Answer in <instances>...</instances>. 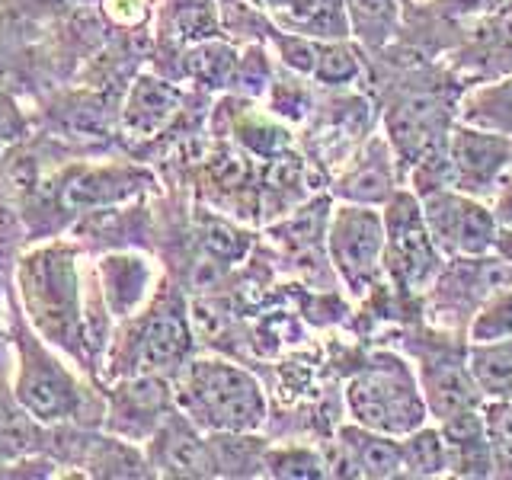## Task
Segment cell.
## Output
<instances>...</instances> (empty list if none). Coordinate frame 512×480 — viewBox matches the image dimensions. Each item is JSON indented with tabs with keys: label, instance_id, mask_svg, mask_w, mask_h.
I'll use <instances>...</instances> for the list:
<instances>
[{
	"label": "cell",
	"instance_id": "cell-1",
	"mask_svg": "<svg viewBox=\"0 0 512 480\" xmlns=\"http://www.w3.org/2000/svg\"><path fill=\"white\" fill-rule=\"evenodd\" d=\"M346 407L359 426L397 439L423 426L429 413L423 388L416 384L407 362L391 352H378L362 372L349 378Z\"/></svg>",
	"mask_w": 512,
	"mask_h": 480
},
{
	"label": "cell",
	"instance_id": "cell-2",
	"mask_svg": "<svg viewBox=\"0 0 512 480\" xmlns=\"http://www.w3.org/2000/svg\"><path fill=\"white\" fill-rule=\"evenodd\" d=\"M23 298L29 317L52 343L77 349L84 340V320L77 301V269L64 247H48L23 260L20 266Z\"/></svg>",
	"mask_w": 512,
	"mask_h": 480
},
{
	"label": "cell",
	"instance_id": "cell-3",
	"mask_svg": "<svg viewBox=\"0 0 512 480\" xmlns=\"http://www.w3.org/2000/svg\"><path fill=\"white\" fill-rule=\"evenodd\" d=\"M186 404L205 426L244 436L266 420L260 384L228 362H192L186 372Z\"/></svg>",
	"mask_w": 512,
	"mask_h": 480
},
{
	"label": "cell",
	"instance_id": "cell-4",
	"mask_svg": "<svg viewBox=\"0 0 512 480\" xmlns=\"http://www.w3.org/2000/svg\"><path fill=\"white\" fill-rule=\"evenodd\" d=\"M384 263L394 272V279L410 292H423L439 272V247L426 228L420 199L410 196V192H397V196L388 199V212H384Z\"/></svg>",
	"mask_w": 512,
	"mask_h": 480
},
{
	"label": "cell",
	"instance_id": "cell-5",
	"mask_svg": "<svg viewBox=\"0 0 512 480\" xmlns=\"http://www.w3.org/2000/svg\"><path fill=\"white\" fill-rule=\"evenodd\" d=\"M330 263L356 295L375 288L384 263V218L372 205L336 208L327 228Z\"/></svg>",
	"mask_w": 512,
	"mask_h": 480
},
{
	"label": "cell",
	"instance_id": "cell-6",
	"mask_svg": "<svg viewBox=\"0 0 512 480\" xmlns=\"http://www.w3.org/2000/svg\"><path fill=\"white\" fill-rule=\"evenodd\" d=\"M423 218L426 228L436 240V247L455 256H484L496 247L500 237V221L484 205L461 192L436 189L423 196Z\"/></svg>",
	"mask_w": 512,
	"mask_h": 480
},
{
	"label": "cell",
	"instance_id": "cell-7",
	"mask_svg": "<svg viewBox=\"0 0 512 480\" xmlns=\"http://www.w3.org/2000/svg\"><path fill=\"white\" fill-rule=\"evenodd\" d=\"M16 400L39 423L68 420L77 410V384L71 375L36 343H23L20 378H16Z\"/></svg>",
	"mask_w": 512,
	"mask_h": 480
},
{
	"label": "cell",
	"instance_id": "cell-8",
	"mask_svg": "<svg viewBox=\"0 0 512 480\" xmlns=\"http://www.w3.org/2000/svg\"><path fill=\"white\" fill-rule=\"evenodd\" d=\"M448 167H452V186L461 192L487 189L496 183L512 157L509 135H496L487 128L461 125L455 132H448L445 141Z\"/></svg>",
	"mask_w": 512,
	"mask_h": 480
},
{
	"label": "cell",
	"instance_id": "cell-9",
	"mask_svg": "<svg viewBox=\"0 0 512 480\" xmlns=\"http://www.w3.org/2000/svg\"><path fill=\"white\" fill-rule=\"evenodd\" d=\"M388 135L394 141L397 154L416 164L423 154L442 148L448 138L445 128V106L432 93H407L388 109Z\"/></svg>",
	"mask_w": 512,
	"mask_h": 480
},
{
	"label": "cell",
	"instance_id": "cell-10",
	"mask_svg": "<svg viewBox=\"0 0 512 480\" xmlns=\"http://www.w3.org/2000/svg\"><path fill=\"white\" fill-rule=\"evenodd\" d=\"M442 436L448 445V474L458 477H490L496 468L493 448L487 439L484 410H461L442 420Z\"/></svg>",
	"mask_w": 512,
	"mask_h": 480
},
{
	"label": "cell",
	"instance_id": "cell-11",
	"mask_svg": "<svg viewBox=\"0 0 512 480\" xmlns=\"http://www.w3.org/2000/svg\"><path fill=\"white\" fill-rule=\"evenodd\" d=\"M423 397L432 416L448 420L461 410L480 407V391L471 378L468 362H452V359H429L423 365Z\"/></svg>",
	"mask_w": 512,
	"mask_h": 480
},
{
	"label": "cell",
	"instance_id": "cell-12",
	"mask_svg": "<svg viewBox=\"0 0 512 480\" xmlns=\"http://www.w3.org/2000/svg\"><path fill=\"white\" fill-rule=\"evenodd\" d=\"M176 109H180V90L164 84V80L141 77L128 93L125 128L135 138H151L176 116Z\"/></svg>",
	"mask_w": 512,
	"mask_h": 480
},
{
	"label": "cell",
	"instance_id": "cell-13",
	"mask_svg": "<svg viewBox=\"0 0 512 480\" xmlns=\"http://www.w3.org/2000/svg\"><path fill=\"white\" fill-rule=\"evenodd\" d=\"M189 352V324L176 304H160L141 336V362L148 368H167L183 362Z\"/></svg>",
	"mask_w": 512,
	"mask_h": 480
},
{
	"label": "cell",
	"instance_id": "cell-14",
	"mask_svg": "<svg viewBox=\"0 0 512 480\" xmlns=\"http://www.w3.org/2000/svg\"><path fill=\"white\" fill-rule=\"evenodd\" d=\"M157 468H164L167 474H183V477H208V474H215L218 464L196 432L186 423L173 420L160 429V436H157Z\"/></svg>",
	"mask_w": 512,
	"mask_h": 480
},
{
	"label": "cell",
	"instance_id": "cell-15",
	"mask_svg": "<svg viewBox=\"0 0 512 480\" xmlns=\"http://www.w3.org/2000/svg\"><path fill=\"white\" fill-rule=\"evenodd\" d=\"M340 442L349 448L352 461H356L359 477L388 480L404 474V458H400L397 436H384V432L365 429V426H346L340 432Z\"/></svg>",
	"mask_w": 512,
	"mask_h": 480
},
{
	"label": "cell",
	"instance_id": "cell-16",
	"mask_svg": "<svg viewBox=\"0 0 512 480\" xmlns=\"http://www.w3.org/2000/svg\"><path fill=\"white\" fill-rule=\"evenodd\" d=\"M468 368L480 394L490 400H512V336L474 343L468 352Z\"/></svg>",
	"mask_w": 512,
	"mask_h": 480
},
{
	"label": "cell",
	"instance_id": "cell-17",
	"mask_svg": "<svg viewBox=\"0 0 512 480\" xmlns=\"http://www.w3.org/2000/svg\"><path fill=\"white\" fill-rule=\"evenodd\" d=\"M461 125L487 128L496 135H512V77L493 80L471 90L461 100Z\"/></svg>",
	"mask_w": 512,
	"mask_h": 480
},
{
	"label": "cell",
	"instance_id": "cell-18",
	"mask_svg": "<svg viewBox=\"0 0 512 480\" xmlns=\"http://www.w3.org/2000/svg\"><path fill=\"white\" fill-rule=\"evenodd\" d=\"M132 186H135L132 176H122L119 170H87L64 183L61 205L68 208V212H84V208L106 205L112 199L125 196Z\"/></svg>",
	"mask_w": 512,
	"mask_h": 480
},
{
	"label": "cell",
	"instance_id": "cell-19",
	"mask_svg": "<svg viewBox=\"0 0 512 480\" xmlns=\"http://www.w3.org/2000/svg\"><path fill=\"white\" fill-rule=\"evenodd\" d=\"M400 458H404L407 477H439L448 474V445L442 429L416 426L407 436H400Z\"/></svg>",
	"mask_w": 512,
	"mask_h": 480
},
{
	"label": "cell",
	"instance_id": "cell-20",
	"mask_svg": "<svg viewBox=\"0 0 512 480\" xmlns=\"http://www.w3.org/2000/svg\"><path fill=\"white\" fill-rule=\"evenodd\" d=\"M349 29L368 45H384L397 29L400 7L397 0H343Z\"/></svg>",
	"mask_w": 512,
	"mask_h": 480
},
{
	"label": "cell",
	"instance_id": "cell-21",
	"mask_svg": "<svg viewBox=\"0 0 512 480\" xmlns=\"http://www.w3.org/2000/svg\"><path fill=\"white\" fill-rule=\"evenodd\" d=\"M285 10L295 20V26L304 29V36L343 39L349 32V16L343 0H288Z\"/></svg>",
	"mask_w": 512,
	"mask_h": 480
},
{
	"label": "cell",
	"instance_id": "cell-22",
	"mask_svg": "<svg viewBox=\"0 0 512 480\" xmlns=\"http://www.w3.org/2000/svg\"><path fill=\"white\" fill-rule=\"evenodd\" d=\"M340 196H346L349 202L356 205H378V202H388L394 196V186H391V164L384 157H368L359 170H352L343 186H340Z\"/></svg>",
	"mask_w": 512,
	"mask_h": 480
},
{
	"label": "cell",
	"instance_id": "cell-23",
	"mask_svg": "<svg viewBox=\"0 0 512 480\" xmlns=\"http://www.w3.org/2000/svg\"><path fill=\"white\" fill-rule=\"evenodd\" d=\"M170 32L180 39H212L215 36V4L212 0H170L167 10Z\"/></svg>",
	"mask_w": 512,
	"mask_h": 480
},
{
	"label": "cell",
	"instance_id": "cell-24",
	"mask_svg": "<svg viewBox=\"0 0 512 480\" xmlns=\"http://www.w3.org/2000/svg\"><path fill=\"white\" fill-rule=\"evenodd\" d=\"M189 74L205 80V84H212V87H224L237 74V55L228 45L205 42L189 52Z\"/></svg>",
	"mask_w": 512,
	"mask_h": 480
},
{
	"label": "cell",
	"instance_id": "cell-25",
	"mask_svg": "<svg viewBox=\"0 0 512 480\" xmlns=\"http://www.w3.org/2000/svg\"><path fill=\"white\" fill-rule=\"evenodd\" d=\"M487 439L500 474H512V400H490L484 410Z\"/></svg>",
	"mask_w": 512,
	"mask_h": 480
},
{
	"label": "cell",
	"instance_id": "cell-26",
	"mask_svg": "<svg viewBox=\"0 0 512 480\" xmlns=\"http://www.w3.org/2000/svg\"><path fill=\"white\" fill-rule=\"evenodd\" d=\"M359 74V58L349 45L343 42H327L317 48V64H314V77L320 84H349Z\"/></svg>",
	"mask_w": 512,
	"mask_h": 480
},
{
	"label": "cell",
	"instance_id": "cell-27",
	"mask_svg": "<svg viewBox=\"0 0 512 480\" xmlns=\"http://www.w3.org/2000/svg\"><path fill=\"white\" fill-rule=\"evenodd\" d=\"M266 468L272 477H288V480H314L324 477V455H314L308 448H282L266 458Z\"/></svg>",
	"mask_w": 512,
	"mask_h": 480
},
{
	"label": "cell",
	"instance_id": "cell-28",
	"mask_svg": "<svg viewBox=\"0 0 512 480\" xmlns=\"http://www.w3.org/2000/svg\"><path fill=\"white\" fill-rule=\"evenodd\" d=\"M471 336H474V343H487V340H503V336H512V292H500L484 311L474 317Z\"/></svg>",
	"mask_w": 512,
	"mask_h": 480
},
{
	"label": "cell",
	"instance_id": "cell-29",
	"mask_svg": "<svg viewBox=\"0 0 512 480\" xmlns=\"http://www.w3.org/2000/svg\"><path fill=\"white\" fill-rule=\"evenodd\" d=\"M205 247L212 250V256H218V260H237L240 253H244V234H237L231 224L224 221H208L205 224Z\"/></svg>",
	"mask_w": 512,
	"mask_h": 480
},
{
	"label": "cell",
	"instance_id": "cell-30",
	"mask_svg": "<svg viewBox=\"0 0 512 480\" xmlns=\"http://www.w3.org/2000/svg\"><path fill=\"white\" fill-rule=\"evenodd\" d=\"M317 48L311 39H304V36H279V52L285 58L288 68H295L301 74H314V64H317Z\"/></svg>",
	"mask_w": 512,
	"mask_h": 480
},
{
	"label": "cell",
	"instance_id": "cell-31",
	"mask_svg": "<svg viewBox=\"0 0 512 480\" xmlns=\"http://www.w3.org/2000/svg\"><path fill=\"white\" fill-rule=\"evenodd\" d=\"M240 141L247 144L250 151H256V154H279L282 148H285V132L282 128H276V125H260V122H250V125H244L240 128Z\"/></svg>",
	"mask_w": 512,
	"mask_h": 480
},
{
	"label": "cell",
	"instance_id": "cell-32",
	"mask_svg": "<svg viewBox=\"0 0 512 480\" xmlns=\"http://www.w3.org/2000/svg\"><path fill=\"white\" fill-rule=\"evenodd\" d=\"M26 410H10L0 404V448L7 452H20L29 445V423H26Z\"/></svg>",
	"mask_w": 512,
	"mask_h": 480
},
{
	"label": "cell",
	"instance_id": "cell-33",
	"mask_svg": "<svg viewBox=\"0 0 512 480\" xmlns=\"http://www.w3.org/2000/svg\"><path fill=\"white\" fill-rule=\"evenodd\" d=\"M247 173H250V167L240 154H218L212 160V176H215V183H221L224 189L240 186L247 180Z\"/></svg>",
	"mask_w": 512,
	"mask_h": 480
},
{
	"label": "cell",
	"instance_id": "cell-34",
	"mask_svg": "<svg viewBox=\"0 0 512 480\" xmlns=\"http://www.w3.org/2000/svg\"><path fill=\"white\" fill-rule=\"evenodd\" d=\"M23 132H26L23 112L16 109V103L10 100L4 90H0V138H4V141H16V138H23Z\"/></svg>",
	"mask_w": 512,
	"mask_h": 480
},
{
	"label": "cell",
	"instance_id": "cell-35",
	"mask_svg": "<svg viewBox=\"0 0 512 480\" xmlns=\"http://www.w3.org/2000/svg\"><path fill=\"white\" fill-rule=\"evenodd\" d=\"M106 13L112 16L116 23H141L144 13H148V0H106Z\"/></svg>",
	"mask_w": 512,
	"mask_h": 480
},
{
	"label": "cell",
	"instance_id": "cell-36",
	"mask_svg": "<svg viewBox=\"0 0 512 480\" xmlns=\"http://www.w3.org/2000/svg\"><path fill=\"white\" fill-rule=\"evenodd\" d=\"M496 221L503 224V231H512V183L500 192V202H496Z\"/></svg>",
	"mask_w": 512,
	"mask_h": 480
},
{
	"label": "cell",
	"instance_id": "cell-37",
	"mask_svg": "<svg viewBox=\"0 0 512 480\" xmlns=\"http://www.w3.org/2000/svg\"><path fill=\"white\" fill-rule=\"evenodd\" d=\"M256 4L272 7V10H285V7H288V0H256Z\"/></svg>",
	"mask_w": 512,
	"mask_h": 480
},
{
	"label": "cell",
	"instance_id": "cell-38",
	"mask_svg": "<svg viewBox=\"0 0 512 480\" xmlns=\"http://www.w3.org/2000/svg\"><path fill=\"white\" fill-rule=\"evenodd\" d=\"M0 157H4V138H0Z\"/></svg>",
	"mask_w": 512,
	"mask_h": 480
}]
</instances>
